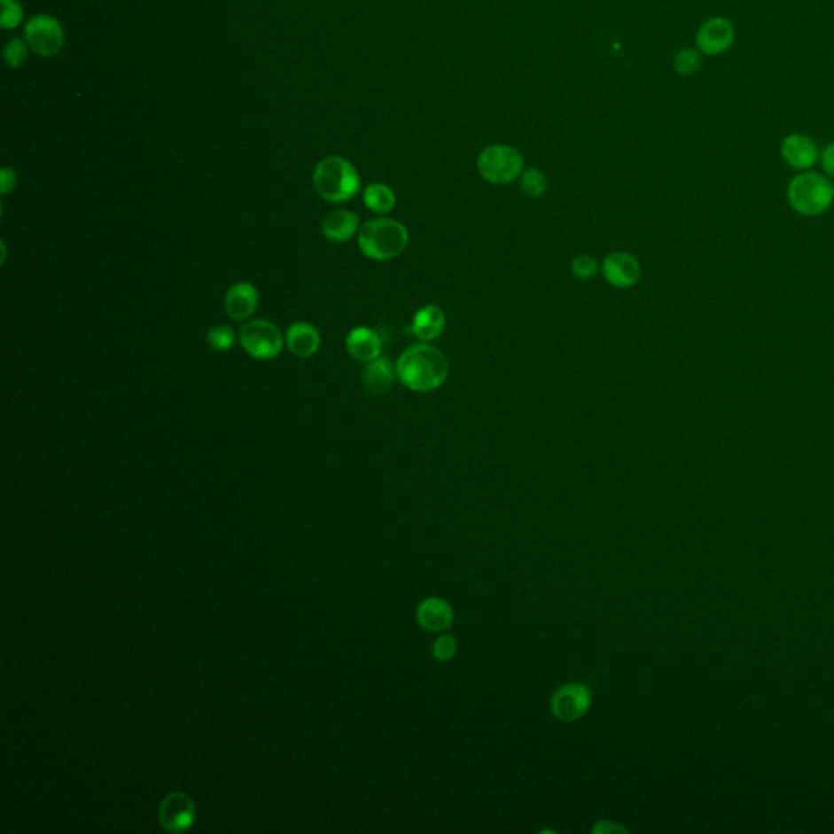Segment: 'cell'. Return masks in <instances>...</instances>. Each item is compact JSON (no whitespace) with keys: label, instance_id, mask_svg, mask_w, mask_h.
<instances>
[{"label":"cell","instance_id":"obj_1","mask_svg":"<svg viewBox=\"0 0 834 834\" xmlns=\"http://www.w3.org/2000/svg\"><path fill=\"white\" fill-rule=\"evenodd\" d=\"M448 372L447 357L427 342L408 347L396 362L398 380L412 392L427 393L440 388L447 382Z\"/></svg>","mask_w":834,"mask_h":834},{"label":"cell","instance_id":"obj_2","mask_svg":"<svg viewBox=\"0 0 834 834\" xmlns=\"http://www.w3.org/2000/svg\"><path fill=\"white\" fill-rule=\"evenodd\" d=\"M409 243V233L401 222L393 219H373L365 222L359 230V248L363 256L375 261H390L398 258Z\"/></svg>","mask_w":834,"mask_h":834},{"label":"cell","instance_id":"obj_3","mask_svg":"<svg viewBox=\"0 0 834 834\" xmlns=\"http://www.w3.org/2000/svg\"><path fill=\"white\" fill-rule=\"evenodd\" d=\"M313 186L326 201L346 202L361 190V178L351 161L332 155L316 165Z\"/></svg>","mask_w":834,"mask_h":834},{"label":"cell","instance_id":"obj_4","mask_svg":"<svg viewBox=\"0 0 834 834\" xmlns=\"http://www.w3.org/2000/svg\"><path fill=\"white\" fill-rule=\"evenodd\" d=\"M834 199L833 183L828 176L815 171L797 175L787 186V201L799 215L818 217L831 207Z\"/></svg>","mask_w":834,"mask_h":834},{"label":"cell","instance_id":"obj_5","mask_svg":"<svg viewBox=\"0 0 834 834\" xmlns=\"http://www.w3.org/2000/svg\"><path fill=\"white\" fill-rule=\"evenodd\" d=\"M523 155L517 149L509 145H489L486 147L478 160L476 168L486 182L493 184H509L515 182L523 173Z\"/></svg>","mask_w":834,"mask_h":834},{"label":"cell","instance_id":"obj_6","mask_svg":"<svg viewBox=\"0 0 834 834\" xmlns=\"http://www.w3.org/2000/svg\"><path fill=\"white\" fill-rule=\"evenodd\" d=\"M240 344L253 359L271 361L281 354L285 338L281 330L268 320H252L240 328Z\"/></svg>","mask_w":834,"mask_h":834},{"label":"cell","instance_id":"obj_7","mask_svg":"<svg viewBox=\"0 0 834 834\" xmlns=\"http://www.w3.org/2000/svg\"><path fill=\"white\" fill-rule=\"evenodd\" d=\"M25 40L33 52L43 58L56 56L64 46V30L54 17L40 13L25 25Z\"/></svg>","mask_w":834,"mask_h":834},{"label":"cell","instance_id":"obj_8","mask_svg":"<svg viewBox=\"0 0 834 834\" xmlns=\"http://www.w3.org/2000/svg\"><path fill=\"white\" fill-rule=\"evenodd\" d=\"M590 701L592 693L585 684H565L554 694L551 711L554 717H557L559 721L573 722L583 717V713L588 711Z\"/></svg>","mask_w":834,"mask_h":834},{"label":"cell","instance_id":"obj_9","mask_svg":"<svg viewBox=\"0 0 834 834\" xmlns=\"http://www.w3.org/2000/svg\"><path fill=\"white\" fill-rule=\"evenodd\" d=\"M735 28L732 21L724 17H713L704 21L696 35L699 52L705 56H721L734 44Z\"/></svg>","mask_w":834,"mask_h":834},{"label":"cell","instance_id":"obj_10","mask_svg":"<svg viewBox=\"0 0 834 834\" xmlns=\"http://www.w3.org/2000/svg\"><path fill=\"white\" fill-rule=\"evenodd\" d=\"M602 272L610 285L618 289H629L641 279L643 268H641V262L637 261V258L633 254L616 252L604 258Z\"/></svg>","mask_w":834,"mask_h":834},{"label":"cell","instance_id":"obj_11","mask_svg":"<svg viewBox=\"0 0 834 834\" xmlns=\"http://www.w3.org/2000/svg\"><path fill=\"white\" fill-rule=\"evenodd\" d=\"M160 823L167 831L180 833L190 828L194 820V805L184 794H171L165 797L159 808Z\"/></svg>","mask_w":834,"mask_h":834},{"label":"cell","instance_id":"obj_12","mask_svg":"<svg viewBox=\"0 0 834 834\" xmlns=\"http://www.w3.org/2000/svg\"><path fill=\"white\" fill-rule=\"evenodd\" d=\"M781 155L791 168L799 171L810 170L820 157L814 139L804 134L787 136L781 145Z\"/></svg>","mask_w":834,"mask_h":834},{"label":"cell","instance_id":"obj_13","mask_svg":"<svg viewBox=\"0 0 834 834\" xmlns=\"http://www.w3.org/2000/svg\"><path fill=\"white\" fill-rule=\"evenodd\" d=\"M260 295L250 282H237L225 293V312L235 322L248 320L256 312Z\"/></svg>","mask_w":834,"mask_h":834},{"label":"cell","instance_id":"obj_14","mask_svg":"<svg viewBox=\"0 0 834 834\" xmlns=\"http://www.w3.org/2000/svg\"><path fill=\"white\" fill-rule=\"evenodd\" d=\"M346 349L355 361L372 362L382 355V338L372 328L357 326L347 334Z\"/></svg>","mask_w":834,"mask_h":834},{"label":"cell","instance_id":"obj_15","mask_svg":"<svg viewBox=\"0 0 834 834\" xmlns=\"http://www.w3.org/2000/svg\"><path fill=\"white\" fill-rule=\"evenodd\" d=\"M417 623L431 633H442L453 623V608L442 598H427L417 606Z\"/></svg>","mask_w":834,"mask_h":834},{"label":"cell","instance_id":"obj_16","mask_svg":"<svg viewBox=\"0 0 834 834\" xmlns=\"http://www.w3.org/2000/svg\"><path fill=\"white\" fill-rule=\"evenodd\" d=\"M320 331L310 323H293L285 334L287 349L299 357H312L313 354L320 349Z\"/></svg>","mask_w":834,"mask_h":834},{"label":"cell","instance_id":"obj_17","mask_svg":"<svg viewBox=\"0 0 834 834\" xmlns=\"http://www.w3.org/2000/svg\"><path fill=\"white\" fill-rule=\"evenodd\" d=\"M361 219L355 212L334 211L323 219V235L332 243L349 242L361 230Z\"/></svg>","mask_w":834,"mask_h":834},{"label":"cell","instance_id":"obj_18","mask_svg":"<svg viewBox=\"0 0 834 834\" xmlns=\"http://www.w3.org/2000/svg\"><path fill=\"white\" fill-rule=\"evenodd\" d=\"M396 378H398L396 365H393L390 359L382 355L372 362L367 363V367L363 369V385L373 394H385L390 392Z\"/></svg>","mask_w":834,"mask_h":834},{"label":"cell","instance_id":"obj_19","mask_svg":"<svg viewBox=\"0 0 834 834\" xmlns=\"http://www.w3.org/2000/svg\"><path fill=\"white\" fill-rule=\"evenodd\" d=\"M445 313L437 305H425L414 315L411 330L414 336L423 342L437 339L445 330Z\"/></svg>","mask_w":834,"mask_h":834},{"label":"cell","instance_id":"obj_20","mask_svg":"<svg viewBox=\"0 0 834 834\" xmlns=\"http://www.w3.org/2000/svg\"><path fill=\"white\" fill-rule=\"evenodd\" d=\"M363 202L367 209L375 212V214H386L392 211L396 204V196L390 186L375 183L365 188L363 191Z\"/></svg>","mask_w":834,"mask_h":834},{"label":"cell","instance_id":"obj_21","mask_svg":"<svg viewBox=\"0 0 834 834\" xmlns=\"http://www.w3.org/2000/svg\"><path fill=\"white\" fill-rule=\"evenodd\" d=\"M235 341V331L227 324H215L207 331V342L214 351L225 352Z\"/></svg>","mask_w":834,"mask_h":834},{"label":"cell","instance_id":"obj_22","mask_svg":"<svg viewBox=\"0 0 834 834\" xmlns=\"http://www.w3.org/2000/svg\"><path fill=\"white\" fill-rule=\"evenodd\" d=\"M699 66H701V52L699 50H691V48L680 51L674 61V71L684 77L693 75L694 72L699 69Z\"/></svg>","mask_w":834,"mask_h":834},{"label":"cell","instance_id":"obj_23","mask_svg":"<svg viewBox=\"0 0 834 834\" xmlns=\"http://www.w3.org/2000/svg\"><path fill=\"white\" fill-rule=\"evenodd\" d=\"M522 191L525 196L533 198V199L543 196L544 191H546V180H544L543 173L536 170V168L523 171Z\"/></svg>","mask_w":834,"mask_h":834},{"label":"cell","instance_id":"obj_24","mask_svg":"<svg viewBox=\"0 0 834 834\" xmlns=\"http://www.w3.org/2000/svg\"><path fill=\"white\" fill-rule=\"evenodd\" d=\"M2 4V19L0 25L4 30H12L17 28L23 20V11L19 0H0Z\"/></svg>","mask_w":834,"mask_h":834},{"label":"cell","instance_id":"obj_25","mask_svg":"<svg viewBox=\"0 0 834 834\" xmlns=\"http://www.w3.org/2000/svg\"><path fill=\"white\" fill-rule=\"evenodd\" d=\"M4 58H5V62L9 64L11 69L21 67L27 61V58H28V50H27L25 41L20 40V38H13V40L9 41V44L4 50Z\"/></svg>","mask_w":834,"mask_h":834},{"label":"cell","instance_id":"obj_26","mask_svg":"<svg viewBox=\"0 0 834 834\" xmlns=\"http://www.w3.org/2000/svg\"><path fill=\"white\" fill-rule=\"evenodd\" d=\"M571 271L581 281H588L598 272V262L590 254H579L573 258Z\"/></svg>","mask_w":834,"mask_h":834},{"label":"cell","instance_id":"obj_27","mask_svg":"<svg viewBox=\"0 0 834 834\" xmlns=\"http://www.w3.org/2000/svg\"><path fill=\"white\" fill-rule=\"evenodd\" d=\"M456 651H458V643H456V639L450 634H445L433 643V657L440 662H447V660L453 659L456 655Z\"/></svg>","mask_w":834,"mask_h":834},{"label":"cell","instance_id":"obj_28","mask_svg":"<svg viewBox=\"0 0 834 834\" xmlns=\"http://www.w3.org/2000/svg\"><path fill=\"white\" fill-rule=\"evenodd\" d=\"M822 168L828 178H834V142L828 144L822 152Z\"/></svg>","mask_w":834,"mask_h":834},{"label":"cell","instance_id":"obj_29","mask_svg":"<svg viewBox=\"0 0 834 834\" xmlns=\"http://www.w3.org/2000/svg\"><path fill=\"white\" fill-rule=\"evenodd\" d=\"M17 184V176H15V171L11 170V168H2L0 171V192L5 196L15 188Z\"/></svg>","mask_w":834,"mask_h":834},{"label":"cell","instance_id":"obj_30","mask_svg":"<svg viewBox=\"0 0 834 834\" xmlns=\"http://www.w3.org/2000/svg\"><path fill=\"white\" fill-rule=\"evenodd\" d=\"M593 831H595V833H602V834L621 833V831H623V833H626V830H624L623 826H620V824L613 823V822H606V823H604V822H602V823H598L596 824V826H595V828H593Z\"/></svg>","mask_w":834,"mask_h":834},{"label":"cell","instance_id":"obj_31","mask_svg":"<svg viewBox=\"0 0 834 834\" xmlns=\"http://www.w3.org/2000/svg\"><path fill=\"white\" fill-rule=\"evenodd\" d=\"M833 186H834V184H833Z\"/></svg>","mask_w":834,"mask_h":834}]
</instances>
